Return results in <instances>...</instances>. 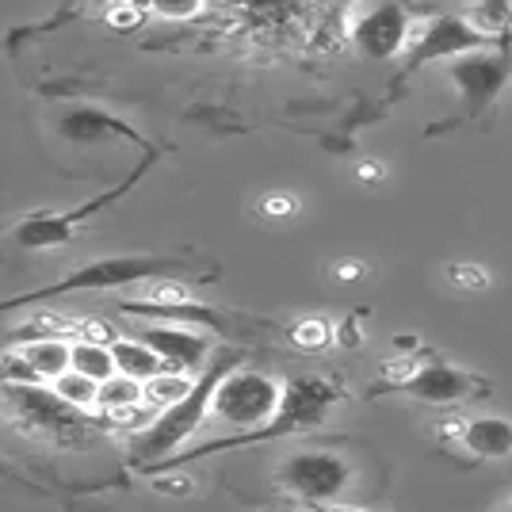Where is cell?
Instances as JSON below:
<instances>
[{
  "label": "cell",
  "instance_id": "cell-1",
  "mask_svg": "<svg viewBox=\"0 0 512 512\" xmlns=\"http://www.w3.org/2000/svg\"><path fill=\"white\" fill-rule=\"evenodd\" d=\"M337 386L318 379V375H302L295 383H287V394H283V406H279L276 421L264 425L260 432H245V436H230V440H214V444H199V448L176 451L169 459L153 463V467H142V474H165V470H180L192 467L195 459H207V455H218V451H237L249 448V444H264V440H279V436H291V432H302V428H314L329 417V409L337 402Z\"/></svg>",
  "mask_w": 512,
  "mask_h": 512
},
{
  "label": "cell",
  "instance_id": "cell-2",
  "mask_svg": "<svg viewBox=\"0 0 512 512\" xmlns=\"http://www.w3.org/2000/svg\"><path fill=\"white\" fill-rule=\"evenodd\" d=\"M237 363H241V352L222 348L211 360V367L199 375V383H195V390L184 402H176L172 409L157 413L142 432H134V463H138V470L169 459V455L180 451L184 440H192L195 432L203 428V421L211 417V402H214L218 383H222L230 371H237Z\"/></svg>",
  "mask_w": 512,
  "mask_h": 512
},
{
  "label": "cell",
  "instance_id": "cell-3",
  "mask_svg": "<svg viewBox=\"0 0 512 512\" xmlns=\"http://www.w3.org/2000/svg\"><path fill=\"white\" fill-rule=\"evenodd\" d=\"M188 272L184 260L176 256H96L81 268H73L69 276L54 279L43 291H31V295H16V299L0 302V314L8 310H23V306H35V302L58 299V295H73V291H115V287H146L153 279H172Z\"/></svg>",
  "mask_w": 512,
  "mask_h": 512
},
{
  "label": "cell",
  "instance_id": "cell-4",
  "mask_svg": "<svg viewBox=\"0 0 512 512\" xmlns=\"http://www.w3.org/2000/svg\"><path fill=\"white\" fill-rule=\"evenodd\" d=\"M287 386L276 375L264 371H230L218 390H214L211 417H218L226 428H234L237 436L245 432H260L264 425L276 421L279 406H283Z\"/></svg>",
  "mask_w": 512,
  "mask_h": 512
},
{
  "label": "cell",
  "instance_id": "cell-5",
  "mask_svg": "<svg viewBox=\"0 0 512 512\" xmlns=\"http://www.w3.org/2000/svg\"><path fill=\"white\" fill-rule=\"evenodd\" d=\"M4 402L12 406V413L20 417L27 428H39L46 432L54 444H81L92 440V421H88L81 409H73L65 398H58V390L46 383H12L4 386Z\"/></svg>",
  "mask_w": 512,
  "mask_h": 512
},
{
  "label": "cell",
  "instance_id": "cell-6",
  "mask_svg": "<svg viewBox=\"0 0 512 512\" xmlns=\"http://www.w3.org/2000/svg\"><path fill=\"white\" fill-rule=\"evenodd\" d=\"M153 157H157V150L146 153V161L138 165V169L130 172L123 184H115V188H107L104 195H96L92 203H81V207H73V211H43V214H27L20 226H16V241H20L23 249H31V253H39V249H58V245H65V241H73V234L81 230V222L85 218H92V214L107 211L111 203H119L123 195L146 176V169L153 165Z\"/></svg>",
  "mask_w": 512,
  "mask_h": 512
},
{
  "label": "cell",
  "instance_id": "cell-7",
  "mask_svg": "<svg viewBox=\"0 0 512 512\" xmlns=\"http://www.w3.org/2000/svg\"><path fill=\"white\" fill-rule=\"evenodd\" d=\"M352 482V467L348 459H341L337 451H295L283 459L279 467V486L306 501L310 509L314 505H329V501H341V493Z\"/></svg>",
  "mask_w": 512,
  "mask_h": 512
},
{
  "label": "cell",
  "instance_id": "cell-8",
  "mask_svg": "<svg viewBox=\"0 0 512 512\" xmlns=\"http://www.w3.org/2000/svg\"><path fill=\"white\" fill-rule=\"evenodd\" d=\"M413 27H417V20L402 0H375L352 20L348 39L367 62H394L409 50Z\"/></svg>",
  "mask_w": 512,
  "mask_h": 512
},
{
  "label": "cell",
  "instance_id": "cell-9",
  "mask_svg": "<svg viewBox=\"0 0 512 512\" xmlns=\"http://www.w3.org/2000/svg\"><path fill=\"white\" fill-rule=\"evenodd\" d=\"M493 39H486L467 16H428L413 27V39L406 50V73L428 62H455L474 50H490Z\"/></svg>",
  "mask_w": 512,
  "mask_h": 512
},
{
  "label": "cell",
  "instance_id": "cell-10",
  "mask_svg": "<svg viewBox=\"0 0 512 512\" xmlns=\"http://www.w3.org/2000/svg\"><path fill=\"white\" fill-rule=\"evenodd\" d=\"M448 77L470 119L486 115L512 81V54L509 50H474V54L448 62Z\"/></svg>",
  "mask_w": 512,
  "mask_h": 512
},
{
  "label": "cell",
  "instance_id": "cell-11",
  "mask_svg": "<svg viewBox=\"0 0 512 512\" xmlns=\"http://www.w3.org/2000/svg\"><path fill=\"white\" fill-rule=\"evenodd\" d=\"M119 310L123 314H134V318H169V321H199V325H211L218 333H226V321L214 314L211 306H203V302L192 295V287L184 283V279H153L146 283V295L142 299H130V302H119Z\"/></svg>",
  "mask_w": 512,
  "mask_h": 512
},
{
  "label": "cell",
  "instance_id": "cell-12",
  "mask_svg": "<svg viewBox=\"0 0 512 512\" xmlns=\"http://www.w3.org/2000/svg\"><path fill=\"white\" fill-rule=\"evenodd\" d=\"M138 341H146L165 360L169 371L180 375H192L199 379L207 367H211V341L203 333H195L188 325H146L134 333Z\"/></svg>",
  "mask_w": 512,
  "mask_h": 512
},
{
  "label": "cell",
  "instance_id": "cell-13",
  "mask_svg": "<svg viewBox=\"0 0 512 512\" xmlns=\"http://www.w3.org/2000/svg\"><path fill=\"white\" fill-rule=\"evenodd\" d=\"M62 134L69 142H77V146H104V142H138V146H146L138 130L127 127L123 119L100 111V107H77V111H69L62 119Z\"/></svg>",
  "mask_w": 512,
  "mask_h": 512
},
{
  "label": "cell",
  "instance_id": "cell-14",
  "mask_svg": "<svg viewBox=\"0 0 512 512\" xmlns=\"http://www.w3.org/2000/svg\"><path fill=\"white\" fill-rule=\"evenodd\" d=\"M474 386L478 383H474L470 375L455 371L448 363H428V367H417V375H413L402 390L413 394V398H421V402H432V406H448V402L467 398Z\"/></svg>",
  "mask_w": 512,
  "mask_h": 512
},
{
  "label": "cell",
  "instance_id": "cell-15",
  "mask_svg": "<svg viewBox=\"0 0 512 512\" xmlns=\"http://www.w3.org/2000/svg\"><path fill=\"white\" fill-rule=\"evenodd\" d=\"M459 444L474 455H482V459H505V455H512V421H505V417H470Z\"/></svg>",
  "mask_w": 512,
  "mask_h": 512
},
{
  "label": "cell",
  "instance_id": "cell-16",
  "mask_svg": "<svg viewBox=\"0 0 512 512\" xmlns=\"http://www.w3.org/2000/svg\"><path fill=\"white\" fill-rule=\"evenodd\" d=\"M23 360L35 367V375L43 383L62 379L65 371H73V337H46V341L20 344Z\"/></svg>",
  "mask_w": 512,
  "mask_h": 512
},
{
  "label": "cell",
  "instance_id": "cell-17",
  "mask_svg": "<svg viewBox=\"0 0 512 512\" xmlns=\"http://www.w3.org/2000/svg\"><path fill=\"white\" fill-rule=\"evenodd\" d=\"M111 352H115V371L127 375V379H138V383H150L161 371H169L165 360L146 341H138V337H115Z\"/></svg>",
  "mask_w": 512,
  "mask_h": 512
},
{
  "label": "cell",
  "instance_id": "cell-18",
  "mask_svg": "<svg viewBox=\"0 0 512 512\" xmlns=\"http://www.w3.org/2000/svg\"><path fill=\"white\" fill-rule=\"evenodd\" d=\"M195 383H199V379H192V375H180V371H161L157 379H150V383H146V406L157 409V413H165V409H172L176 402H184V398L195 390Z\"/></svg>",
  "mask_w": 512,
  "mask_h": 512
},
{
  "label": "cell",
  "instance_id": "cell-19",
  "mask_svg": "<svg viewBox=\"0 0 512 512\" xmlns=\"http://www.w3.org/2000/svg\"><path fill=\"white\" fill-rule=\"evenodd\" d=\"M146 402V383L138 379H127V375H111L107 383H100V398H96V409L100 413H119V409H134Z\"/></svg>",
  "mask_w": 512,
  "mask_h": 512
},
{
  "label": "cell",
  "instance_id": "cell-20",
  "mask_svg": "<svg viewBox=\"0 0 512 512\" xmlns=\"http://www.w3.org/2000/svg\"><path fill=\"white\" fill-rule=\"evenodd\" d=\"M73 371H81L96 383H107L115 371V352L111 344H96V341H73Z\"/></svg>",
  "mask_w": 512,
  "mask_h": 512
},
{
  "label": "cell",
  "instance_id": "cell-21",
  "mask_svg": "<svg viewBox=\"0 0 512 512\" xmlns=\"http://www.w3.org/2000/svg\"><path fill=\"white\" fill-rule=\"evenodd\" d=\"M20 344L27 341H46V337H77V321L65 318V314H50V310H39L23 321L20 329L12 333Z\"/></svg>",
  "mask_w": 512,
  "mask_h": 512
},
{
  "label": "cell",
  "instance_id": "cell-22",
  "mask_svg": "<svg viewBox=\"0 0 512 512\" xmlns=\"http://www.w3.org/2000/svg\"><path fill=\"white\" fill-rule=\"evenodd\" d=\"M467 20L474 23L486 39L497 43V39H505L512 31V0H478Z\"/></svg>",
  "mask_w": 512,
  "mask_h": 512
},
{
  "label": "cell",
  "instance_id": "cell-23",
  "mask_svg": "<svg viewBox=\"0 0 512 512\" xmlns=\"http://www.w3.org/2000/svg\"><path fill=\"white\" fill-rule=\"evenodd\" d=\"M50 386H54V390H58V398H65L73 409H81V413L96 409L100 383H96V379H88V375H81V371H65L62 379H54Z\"/></svg>",
  "mask_w": 512,
  "mask_h": 512
},
{
  "label": "cell",
  "instance_id": "cell-24",
  "mask_svg": "<svg viewBox=\"0 0 512 512\" xmlns=\"http://www.w3.org/2000/svg\"><path fill=\"white\" fill-rule=\"evenodd\" d=\"M333 337V329H329V321L325 318H302L295 329H291V341L299 344L302 352H321L325 344Z\"/></svg>",
  "mask_w": 512,
  "mask_h": 512
},
{
  "label": "cell",
  "instance_id": "cell-25",
  "mask_svg": "<svg viewBox=\"0 0 512 512\" xmlns=\"http://www.w3.org/2000/svg\"><path fill=\"white\" fill-rule=\"evenodd\" d=\"M448 279L459 287V291H486L490 287V272L474 260H455L448 268Z\"/></svg>",
  "mask_w": 512,
  "mask_h": 512
},
{
  "label": "cell",
  "instance_id": "cell-26",
  "mask_svg": "<svg viewBox=\"0 0 512 512\" xmlns=\"http://www.w3.org/2000/svg\"><path fill=\"white\" fill-rule=\"evenodd\" d=\"M302 8V0H245V12H253L256 20L264 23H283L287 16H295Z\"/></svg>",
  "mask_w": 512,
  "mask_h": 512
},
{
  "label": "cell",
  "instance_id": "cell-27",
  "mask_svg": "<svg viewBox=\"0 0 512 512\" xmlns=\"http://www.w3.org/2000/svg\"><path fill=\"white\" fill-rule=\"evenodd\" d=\"M146 4L161 20H195L207 8V0H146Z\"/></svg>",
  "mask_w": 512,
  "mask_h": 512
},
{
  "label": "cell",
  "instance_id": "cell-28",
  "mask_svg": "<svg viewBox=\"0 0 512 512\" xmlns=\"http://www.w3.org/2000/svg\"><path fill=\"white\" fill-rule=\"evenodd\" d=\"M153 490L169 493V497H184V493L195 490V482L184 474V470H165V474H150Z\"/></svg>",
  "mask_w": 512,
  "mask_h": 512
},
{
  "label": "cell",
  "instance_id": "cell-29",
  "mask_svg": "<svg viewBox=\"0 0 512 512\" xmlns=\"http://www.w3.org/2000/svg\"><path fill=\"white\" fill-rule=\"evenodd\" d=\"M73 341H96V344H111L115 341V329L100 318H88V321H77V337Z\"/></svg>",
  "mask_w": 512,
  "mask_h": 512
},
{
  "label": "cell",
  "instance_id": "cell-30",
  "mask_svg": "<svg viewBox=\"0 0 512 512\" xmlns=\"http://www.w3.org/2000/svg\"><path fill=\"white\" fill-rule=\"evenodd\" d=\"M413 375H417V360L413 356H398V360L383 363V379H390L394 386H406Z\"/></svg>",
  "mask_w": 512,
  "mask_h": 512
},
{
  "label": "cell",
  "instance_id": "cell-31",
  "mask_svg": "<svg viewBox=\"0 0 512 512\" xmlns=\"http://www.w3.org/2000/svg\"><path fill=\"white\" fill-rule=\"evenodd\" d=\"M260 211L272 214V218H283V214H295V211H299V203H295L291 195H268V199L260 203Z\"/></svg>",
  "mask_w": 512,
  "mask_h": 512
},
{
  "label": "cell",
  "instance_id": "cell-32",
  "mask_svg": "<svg viewBox=\"0 0 512 512\" xmlns=\"http://www.w3.org/2000/svg\"><path fill=\"white\" fill-rule=\"evenodd\" d=\"M107 20H111V27H138L142 12H138V4H123V8H111Z\"/></svg>",
  "mask_w": 512,
  "mask_h": 512
},
{
  "label": "cell",
  "instance_id": "cell-33",
  "mask_svg": "<svg viewBox=\"0 0 512 512\" xmlns=\"http://www.w3.org/2000/svg\"><path fill=\"white\" fill-rule=\"evenodd\" d=\"M440 436H451V440H463V432H467V421L463 417H444L440 425H436Z\"/></svg>",
  "mask_w": 512,
  "mask_h": 512
},
{
  "label": "cell",
  "instance_id": "cell-34",
  "mask_svg": "<svg viewBox=\"0 0 512 512\" xmlns=\"http://www.w3.org/2000/svg\"><path fill=\"white\" fill-rule=\"evenodd\" d=\"M0 478H4V482H16V486H27V490H35V493H43V486H35V482H27V478H20V474H16V470L8 467L4 459H0Z\"/></svg>",
  "mask_w": 512,
  "mask_h": 512
},
{
  "label": "cell",
  "instance_id": "cell-35",
  "mask_svg": "<svg viewBox=\"0 0 512 512\" xmlns=\"http://www.w3.org/2000/svg\"><path fill=\"white\" fill-rule=\"evenodd\" d=\"M314 512H367V509H356V505H337V501H329V505H314Z\"/></svg>",
  "mask_w": 512,
  "mask_h": 512
},
{
  "label": "cell",
  "instance_id": "cell-36",
  "mask_svg": "<svg viewBox=\"0 0 512 512\" xmlns=\"http://www.w3.org/2000/svg\"><path fill=\"white\" fill-rule=\"evenodd\" d=\"M337 276H341V279H356V276H363V268H360V264H341V268H337Z\"/></svg>",
  "mask_w": 512,
  "mask_h": 512
},
{
  "label": "cell",
  "instance_id": "cell-37",
  "mask_svg": "<svg viewBox=\"0 0 512 512\" xmlns=\"http://www.w3.org/2000/svg\"><path fill=\"white\" fill-rule=\"evenodd\" d=\"M360 172H363V180H375V176H383V169H375V161H367Z\"/></svg>",
  "mask_w": 512,
  "mask_h": 512
},
{
  "label": "cell",
  "instance_id": "cell-38",
  "mask_svg": "<svg viewBox=\"0 0 512 512\" xmlns=\"http://www.w3.org/2000/svg\"><path fill=\"white\" fill-rule=\"evenodd\" d=\"M100 4H107V8H123V4H134V0H100Z\"/></svg>",
  "mask_w": 512,
  "mask_h": 512
},
{
  "label": "cell",
  "instance_id": "cell-39",
  "mask_svg": "<svg viewBox=\"0 0 512 512\" xmlns=\"http://www.w3.org/2000/svg\"><path fill=\"white\" fill-rule=\"evenodd\" d=\"M279 512H302V509H279Z\"/></svg>",
  "mask_w": 512,
  "mask_h": 512
}]
</instances>
